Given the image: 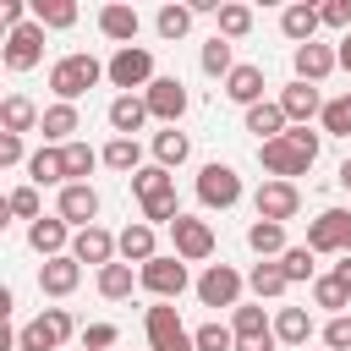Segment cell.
Here are the masks:
<instances>
[{"mask_svg":"<svg viewBox=\"0 0 351 351\" xmlns=\"http://www.w3.org/2000/svg\"><path fill=\"white\" fill-rule=\"evenodd\" d=\"M247 132H258V143H274V137H285V110L280 104H252L247 110Z\"/></svg>","mask_w":351,"mask_h":351,"instance_id":"cell-28","label":"cell"},{"mask_svg":"<svg viewBox=\"0 0 351 351\" xmlns=\"http://www.w3.org/2000/svg\"><path fill=\"white\" fill-rule=\"evenodd\" d=\"M132 285H143V280L132 274V263H110V269H99V296H104V302H126Z\"/></svg>","mask_w":351,"mask_h":351,"instance_id":"cell-31","label":"cell"},{"mask_svg":"<svg viewBox=\"0 0 351 351\" xmlns=\"http://www.w3.org/2000/svg\"><path fill=\"white\" fill-rule=\"evenodd\" d=\"M340 66H346V71H351V33H346V38H340Z\"/></svg>","mask_w":351,"mask_h":351,"instance_id":"cell-56","label":"cell"},{"mask_svg":"<svg viewBox=\"0 0 351 351\" xmlns=\"http://www.w3.org/2000/svg\"><path fill=\"white\" fill-rule=\"evenodd\" d=\"M313 302H318V307H329V313L340 318V313H346V302H351V291H346L335 274H324V280H313Z\"/></svg>","mask_w":351,"mask_h":351,"instance_id":"cell-41","label":"cell"},{"mask_svg":"<svg viewBox=\"0 0 351 351\" xmlns=\"http://www.w3.org/2000/svg\"><path fill=\"white\" fill-rule=\"evenodd\" d=\"M137 27H143V16H137L132 5H104V11H99V33H104V38H115L121 49L137 38Z\"/></svg>","mask_w":351,"mask_h":351,"instance_id":"cell-21","label":"cell"},{"mask_svg":"<svg viewBox=\"0 0 351 351\" xmlns=\"http://www.w3.org/2000/svg\"><path fill=\"white\" fill-rule=\"evenodd\" d=\"M192 340H197V351H236V335L225 324H203V329H192Z\"/></svg>","mask_w":351,"mask_h":351,"instance_id":"cell-46","label":"cell"},{"mask_svg":"<svg viewBox=\"0 0 351 351\" xmlns=\"http://www.w3.org/2000/svg\"><path fill=\"white\" fill-rule=\"evenodd\" d=\"M313 247H285V258H280V269H285V280L296 285V280H313Z\"/></svg>","mask_w":351,"mask_h":351,"instance_id":"cell-45","label":"cell"},{"mask_svg":"<svg viewBox=\"0 0 351 351\" xmlns=\"http://www.w3.org/2000/svg\"><path fill=\"white\" fill-rule=\"evenodd\" d=\"M137 280H143V291H154L159 302H176V296L186 291V263H181V258H154V263L137 269Z\"/></svg>","mask_w":351,"mask_h":351,"instance_id":"cell-11","label":"cell"},{"mask_svg":"<svg viewBox=\"0 0 351 351\" xmlns=\"http://www.w3.org/2000/svg\"><path fill=\"white\" fill-rule=\"evenodd\" d=\"M230 335H236V340H263V335H274V324H269V313H263V307H236Z\"/></svg>","mask_w":351,"mask_h":351,"instance_id":"cell-34","label":"cell"},{"mask_svg":"<svg viewBox=\"0 0 351 351\" xmlns=\"http://www.w3.org/2000/svg\"><path fill=\"white\" fill-rule=\"evenodd\" d=\"M5 214H16V219H44V214H38V186H16V192L5 197Z\"/></svg>","mask_w":351,"mask_h":351,"instance_id":"cell-47","label":"cell"},{"mask_svg":"<svg viewBox=\"0 0 351 351\" xmlns=\"http://www.w3.org/2000/svg\"><path fill=\"white\" fill-rule=\"evenodd\" d=\"M38 132L49 137V143H71V132H77V104H49L44 110V121H38Z\"/></svg>","mask_w":351,"mask_h":351,"instance_id":"cell-29","label":"cell"},{"mask_svg":"<svg viewBox=\"0 0 351 351\" xmlns=\"http://www.w3.org/2000/svg\"><path fill=\"white\" fill-rule=\"evenodd\" d=\"M170 241H176V258H181V263H203V258L214 252L208 219H192V214H181V219L170 225Z\"/></svg>","mask_w":351,"mask_h":351,"instance_id":"cell-10","label":"cell"},{"mask_svg":"<svg viewBox=\"0 0 351 351\" xmlns=\"http://www.w3.org/2000/svg\"><path fill=\"white\" fill-rule=\"evenodd\" d=\"M307 335H313L307 307H280V313H274V340H280V346H307Z\"/></svg>","mask_w":351,"mask_h":351,"instance_id":"cell-26","label":"cell"},{"mask_svg":"<svg viewBox=\"0 0 351 351\" xmlns=\"http://www.w3.org/2000/svg\"><path fill=\"white\" fill-rule=\"evenodd\" d=\"M258 159H263V170L274 176V181H291V176H307L313 170V159L291 143V137H274V143H258Z\"/></svg>","mask_w":351,"mask_h":351,"instance_id":"cell-9","label":"cell"},{"mask_svg":"<svg viewBox=\"0 0 351 351\" xmlns=\"http://www.w3.org/2000/svg\"><path fill=\"white\" fill-rule=\"evenodd\" d=\"M99 77H104V66H99L93 55H60V60L49 66V88H55V99H60V104L82 99Z\"/></svg>","mask_w":351,"mask_h":351,"instance_id":"cell-1","label":"cell"},{"mask_svg":"<svg viewBox=\"0 0 351 351\" xmlns=\"http://www.w3.org/2000/svg\"><path fill=\"white\" fill-rule=\"evenodd\" d=\"M77 280H82V263L66 252V258H49V263H38V291L44 296H71L77 291Z\"/></svg>","mask_w":351,"mask_h":351,"instance_id":"cell-16","label":"cell"},{"mask_svg":"<svg viewBox=\"0 0 351 351\" xmlns=\"http://www.w3.org/2000/svg\"><path fill=\"white\" fill-rule=\"evenodd\" d=\"M335 66H340V49H329V44H302L296 49V82H324Z\"/></svg>","mask_w":351,"mask_h":351,"instance_id":"cell-18","label":"cell"},{"mask_svg":"<svg viewBox=\"0 0 351 351\" xmlns=\"http://www.w3.org/2000/svg\"><path fill=\"white\" fill-rule=\"evenodd\" d=\"M247 285L258 291V296H280L291 280H285V269L280 263H252V274H247Z\"/></svg>","mask_w":351,"mask_h":351,"instance_id":"cell-40","label":"cell"},{"mask_svg":"<svg viewBox=\"0 0 351 351\" xmlns=\"http://www.w3.org/2000/svg\"><path fill=\"white\" fill-rule=\"evenodd\" d=\"M27 181L33 186H66V154L60 148H38L27 159Z\"/></svg>","mask_w":351,"mask_h":351,"instance_id":"cell-24","label":"cell"},{"mask_svg":"<svg viewBox=\"0 0 351 351\" xmlns=\"http://www.w3.org/2000/svg\"><path fill=\"white\" fill-rule=\"evenodd\" d=\"M115 252H121V241H115L104 225H88V230L71 236V258H77V263H99V269H110Z\"/></svg>","mask_w":351,"mask_h":351,"instance_id":"cell-14","label":"cell"},{"mask_svg":"<svg viewBox=\"0 0 351 351\" xmlns=\"http://www.w3.org/2000/svg\"><path fill=\"white\" fill-rule=\"evenodd\" d=\"M252 208H258V219L285 225V219H296L302 192H296V181H263V186H258V197H252Z\"/></svg>","mask_w":351,"mask_h":351,"instance_id":"cell-7","label":"cell"},{"mask_svg":"<svg viewBox=\"0 0 351 351\" xmlns=\"http://www.w3.org/2000/svg\"><path fill=\"white\" fill-rule=\"evenodd\" d=\"M143 219H148V225H176V219H181L176 186H170V192H159V197H148V203H143Z\"/></svg>","mask_w":351,"mask_h":351,"instance_id":"cell-42","label":"cell"},{"mask_svg":"<svg viewBox=\"0 0 351 351\" xmlns=\"http://www.w3.org/2000/svg\"><path fill=\"white\" fill-rule=\"evenodd\" d=\"M38 121H44V110H38L27 93H5V99H0V132L22 137V132H33Z\"/></svg>","mask_w":351,"mask_h":351,"instance_id":"cell-17","label":"cell"},{"mask_svg":"<svg viewBox=\"0 0 351 351\" xmlns=\"http://www.w3.org/2000/svg\"><path fill=\"white\" fill-rule=\"evenodd\" d=\"M197 203H208V208H236L241 203V176L230 170V165H203L197 170Z\"/></svg>","mask_w":351,"mask_h":351,"instance_id":"cell-6","label":"cell"},{"mask_svg":"<svg viewBox=\"0 0 351 351\" xmlns=\"http://www.w3.org/2000/svg\"><path fill=\"white\" fill-rule=\"evenodd\" d=\"M324 132L329 137H351V93H340V99L324 104Z\"/></svg>","mask_w":351,"mask_h":351,"instance_id":"cell-43","label":"cell"},{"mask_svg":"<svg viewBox=\"0 0 351 351\" xmlns=\"http://www.w3.org/2000/svg\"><path fill=\"white\" fill-rule=\"evenodd\" d=\"M340 186H346V192H351V159H346V165H340Z\"/></svg>","mask_w":351,"mask_h":351,"instance_id":"cell-57","label":"cell"},{"mask_svg":"<svg viewBox=\"0 0 351 351\" xmlns=\"http://www.w3.org/2000/svg\"><path fill=\"white\" fill-rule=\"evenodd\" d=\"M104 77L115 82V88H143L148 93V82H154V55L143 49V44H126V49H115L110 55V66H104Z\"/></svg>","mask_w":351,"mask_h":351,"instance_id":"cell-2","label":"cell"},{"mask_svg":"<svg viewBox=\"0 0 351 351\" xmlns=\"http://www.w3.org/2000/svg\"><path fill=\"white\" fill-rule=\"evenodd\" d=\"M33 22L38 27H71L77 22V5L71 0H33Z\"/></svg>","mask_w":351,"mask_h":351,"instance_id":"cell-36","label":"cell"},{"mask_svg":"<svg viewBox=\"0 0 351 351\" xmlns=\"http://www.w3.org/2000/svg\"><path fill=\"white\" fill-rule=\"evenodd\" d=\"M236 351H274V335H263V340H236Z\"/></svg>","mask_w":351,"mask_h":351,"instance_id":"cell-54","label":"cell"},{"mask_svg":"<svg viewBox=\"0 0 351 351\" xmlns=\"http://www.w3.org/2000/svg\"><path fill=\"white\" fill-rule=\"evenodd\" d=\"M22 11H27L22 0H5V5H0V22H5V27H22Z\"/></svg>","mask_w":351,"mask_h":351,"instance_id":"cell-53","label":"cell"},{"mask_svg":"<svg viewBox=\"0 0 351 351\" xmlns=\"http://www.w3.org/2000/svg\"><path fill=\"white\" fill-rule=\"evenodd\" d=\"M247 247L258 252V258H285V225H269V219H258L252 230H247Z\"/></svg>","mask_w":351,"mask_h":351,"instance_id":"cell-30","label":"cell"},{"mask_svg":"<svg viewBox=\"0 0 351 351\" xmlns=\"http://www.w3.org/2000/svg\"><path fill=\"white\" fill-rule=\"evenodd\" d=\"M307 247H313V252H340V258H351V208H324V214L307 225Z\"/></svg>","mask_w":351,"mask_h":351,"instance_id":"cell-4","label":"cell"},{"mask_svg":"<svg viewBox=\"0 0 351 351\" xmlns=\"http://www.w3.org/2000/svg\"><path fill=\"white\" fill-rule=\"evenodd\" d=\"M280 110H285V121H313V115H324V99H318V88L313 82H291L285 93H280Z\"/></svg>","mask_w":351,"mask_h":351,"instance_id":"cell-20","label":"cell"},{"mask_svg":"<svg viewBox=\"0 0 351 351\" xmlns=\"http://www.w3.org/2000/svg\"><path fill=\"white\" fill-rule=\"evenodd\" d=\"M143 121H148V99H137V93H121V99H110V126H115V137H132V132H143Z\"/></svg>","mask_w":351,"mask_h":351,"instance_id":"cell-22","label":"cell"},{"mask_svg":"<svg viewBox=\"0 0 351 351\" xmlns=\"http://www.w3.org/2000/svg\"><path fill=\"white\" fill-rule=\"evenodd\" d=\"M104 165L137 176V170H143V148H137V137H110V143H104Z\"/></svg>","mask_w":351,"mask_h":351,"instance_id":"cell-32","label":"cell"},{"mask_svg":"<svg viewBox=\"0 0 351 351\" xmlns=\"http://www.w3.org/2000/svg\"><path fill=\"white\" fill-rule=\"evenodd\" d=\"M148 346L154 351H197V340L181 329V313H176V302H159V307H148Z\"/></svg>","mask_w":351,"mask_h":351,"instance_id":"cell-5","label":"cell"},{"mask_svg":"<svg viewBox=\"0 0 351 351\" xmlns=\"http://www.w3.org/2000/svg\"><path fill=\"white\" fill-rule=\"evenodd\" d=\"M318 5H285V16H280V27H285V38H296V49L302 44H313V33H318Z\"/></svg>","mask_w":351,"mask_h":351,"instance_id":"cell-27","label":"cell"},{"mask_svg":"<svg viewBox=\"0 0 351 351\" xmlns=\"http://www.w3.org/2000/svg\"><path fill=\"white\" fill-rule=\"evenodd\" d=\"M285 137H291V143H296V148H302L307 159H318V132H307V126H291Z\"/></svg>","mask_w":351,"mask_h":351,"instance_id":"cell-51","label":"cell"},{"mask_svg":"<svg viewBox=\"0 0 351 351\" xmlns=\"http://www.w3.org/2000/svg\"><path fill=\"white\" fill-rule=\"evenodd\" d=\"M44 60V27L38 22H22L5 33V71H33Z\"/></svg>","mask_w":351,"mask_h":351,"instance_id":"cell-8","label":"cell"},{"mask_svg":"<svg viewBox=\"0 0 351 351\" xmlns=\"http://www.w3.org/2000/svg\"><path fill=\"white\" fill-rule=\"evenodd\" d=\"M143 99H148V115H154V121H165V126H176V121L186 115V88H181L176 77H154Z\"/></svg>","mask_w":351,"mask_h":351,"instance_id":"cell-13","label":"cell"},{"mask_svg":"<svg viewBox=\"0 0 351 351\" xmlns=\"http://www.w3.org/2000/svg\"><path fill=\"white\" fill-rule=\"evenodd\" d=\"M203 71H208V77H230V71H236V60H230V38L214 33V38L203 44Z\"/></svg>","mask_w":351,"mask_h":351,"instance_id":"cell-38","label":"cell"},{"mask_svg":"<svg viewBox=\"0 0 351 351\" xmlns=\"http://www.w3.org/2000/svg\"><path fill=\"white\" fill-rule=\"evenodd\" d=\"M154 27H159V38H186V27H192V5H159Z\"/></svg>","mask_w":351,"mask_h":351,"instance_id":"cell-37","label":"cell"},{"mask_svg":"<svg viewBox=\"0 0 351 351\" xmlns=\"http://www.w3.org/2000/svg\"><path fill=\"white\" fill-rule=\"evenodd\" d=\"M335 280H340V285L351 291V258H340V263H335Z\"/></svg>","mask_w":351,"mask_h":351,"instance_id":"cell-55","label":"cell"},{"mask_svg":"<svg viewBox=\"0 0 351 351\" xmlns=\"http://www.w3.org/2000/svg\"><path fill=\"white\" fill-rule=\"evenodd\" d=\"M324 346H329V351H351V313L329 318V329H324Z\"/></svg>","mask_w":351,"mask_h":351,"instance_id":"cell-48","label":"cell"},{"mask_svg":"<svg viewBox=\"0 0 351 351\" xmlns=\"http://www.w3.org/2000/svg\"><path fill=\"white\" fill-rule=\"evenodd\" d=\"M27 247L49 263V258H66V219L55 214V219H33L27 225Z\"/></svg>","mask_w":351,"mask_h":351,"instance_id":"cell-19","label":"cell"},{"mask_svg":"<svg viewBox=\"0 0 351 351\" xmlns=\"http://www.w3.org/2000/svg\"><path fill=\"white\" fill-rule=\"evenodd\" d=\"M318 16H324V27H351V0H329V5H318Z\"/></svg>","mask_w":351,"mask_h":351,"instance_id":"cell-50","label":"cell"},{"mask_svg":"<svg viewBox=\"0 0 351 351\" xmlns=\"http://www.w3.org/2000/svg\"><path fill=\"white\" fill-rule=\"evenodd\" d=\"M0 165H22V137L0 132Z\"/></svg>","mask_w":351,"mask_h":351,"instance_id":"cell-52","label":"cell"},{"mask_svg":"<svg viewBox=\"0 0 351 351\" xmlns=\"http://www.w3.org/2000/svg\"><path fill=\"white\" fill-rule=\"evenodd\" d=\"M66 335H71V313H66V307H44V313L16 335V351H55V346H66Z\"/></svg>","mask_w":351,"mask_h":351,"instance_id":"cell-3","label":"cell"},{"mask_svg":"<svg viewBox=\"0 0 351 351\" xmlns=\"http://www.w3.org/2000/svg\"><path fill=\"white\" fill-rule=\"evenodd\" d=\"M115 335H121L115 324H88V329H82V346H88V351H104V346H115Z\"/></svg>","mask_w":351,"mask_h":351,"instance_id":"cell-49","label":"cell"},{"mask_svg":"<svg viewBox=\"0 0 351 351\" xmlns=\"http://www.w3.org/2000/svg\"><path fill=\"white\" fill-rule=\"evenodd\" d=\"M115 241H121V258H126V263H137V269L159 258V252H154V225H126Z\"/></svg>","mask_w":351,"mask_h":351,"instance_id":"cell-25","label":"cell"},{"mask_svg":"<svg viewBox=\"0 0 351 351\" xmlns=\"http://www.w3.org/2000/svg\"><path fill=\"white\" fill-rule=\"evenodd\" d=\"M60 154H66V186H71V181H82V176H88V170L104 159V154H93L88 143H66Z\"/></svg>","mask_w":351,"mask_h":351,"instance_id":"cell-39","label":"cell"},{"mask_svg":"<svg viewBox=\"0 0 351 351\" xmlns=\"http://www.w3.org/2000/svg\"><path fill=\"white\" fill-rule=\"evenodd\" d=\"M93 214H99V192H93L88 181H71V186H60V219H66V225L88 230V225H93Z\"/></svg>","mask_w":351,"mask_h":351,"instance_id":"cell-15","label":"cell"},{"mask_svg":"<svg viewBox=\"0 0 351 351\" xmlns=\"http://www.w3.org/2000/svg\"><path fill=\"white\" fill-rule=\"evenodd\" d=\"M192 154V143H186V132H176V126H165L159 137H154V159L165 165V170H176L181 159Z\"/></svg>","mask_w":351,"mask_h":351,"instance_id":"cell-33","label":"cell"},{"mask_svg":"<svg viewBox=\"0 0 351 351\" xmlns=\"http://www.w3.org/2000/svg\"><path fill=\"white\" fill-rule=\"evenodd\" d=\"M236 296H241V274L230 263H208L197 280V302L203 307H236Z\"/></svg>","mask_w":351,"mask_h":351,"instance_id":"cell-12","label":"cell"},{"mask_svg":"<svg viewBox=\"0 0 351 351\" xmlns=\"http://www.w3.org/2000/svg\"><path fill=\"white\" fill-rule=\"evenodd\" d=\"M252 33V11L247 5H219V38H247Z\"/></svg>","mask_w":351,"mask_h":351,"instance_id":"cell-44","label":"cell"},{"mask_svg":"<svg viewBox=\"0 0 351 351\" xmlns=\"http://www.w3.org/2000/svg\"><path fill=\"white\" fill-rule=\"evenodd\" d=\"M225 93L236 99V104H263V66H236L230 77H225Z\"/></svg>","mask_w":351,"mask_h":351,"instance_id":"cell-23","label":"cell"},{"mask_svg":"<svg viewBox=\"0 0 351 351\" xmlns=\"http://www.w3.org/2000/svg\"><path fill=\"white\" fill-rule=\"evenodd\" d=\"M170 186H176V176H170L165 165H143V170L132 176V192H137L143 203H148V197H159V192H170Z\"/></svg>","mask_w":351,"mask_h":351,"instance_id":"cell-35","label":"cell"}]
</instances>
